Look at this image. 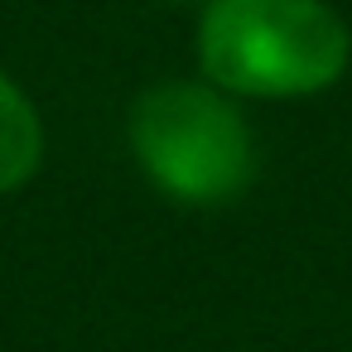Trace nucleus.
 <instances>
[{
    "label": "nucleus",
    "mask_w": 352,
    "mask_h": 352,
    "mask_svg": "<svg viewBox=\"0 0 352 352\" xmlns=\"http://www.w3.org/2000/svg\"><path fill=\"white\" fill-rule=\"evenodd\" d=\"M347 25L323 0H208L198 25L203 73L241 97H309L342 78Z\"/></svg>",
    "instance_id": "obj_1"
},
{
    "label": "nucleus",
    "mask_w": 352,
    "mask_h": 352,
    "mask_svg": "<svg viewBox=\"0 0 352 352\" xmlns=\"http://www.w3.org/2000/svg\"><path fill=\"white\" fill-rule=\"evenodd\" d=\"M140 169L179 203H227L251 179V131L241 111L203 82H160L131 107Z\"/></svg>",
    "instance_id": "obj_2"
},
{
    "label": "nucleus",
    "mask_w": 352,
    "mask_h": 352,
    "mask_svg": "<svg viewBox=\"0 0 352 352\" xmlns=\"http://www.w3.org/2000/svg\"><path fill=\"white\" fill-rule=\"evenodd\" d=\"M44 155V126L30 107V97L0 73V193L20 188Z\"/></svg>",
    "instance_id": "obj_3"
},
{
    "label": "nucleus",
    "mask_w": 352,
    "mask_h": 352,
    "mask_svg": "<svg viewBox=\"0 0 352 352\" xmlns=\"http://www.w3.org/2000/svg\"><path fill=\"white\" fill-rule=\"evenodd\" d=\"M164 6H184V0H164Z\"/></svg>",
    "instance_id": "obj_4"
}]
</instances>
